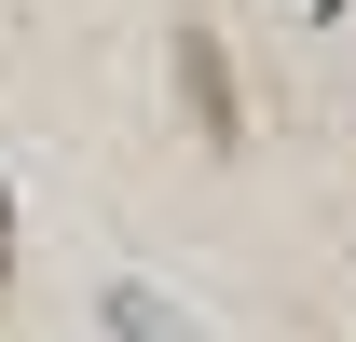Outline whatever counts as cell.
Segmentation results:
<instances>
[{
  "label": "cell",
  "instance_id": "7a4b0ae2",
  "mask_svg": "<svg viewBox=\"0 0 356 342\" xmlns=\"http://www.w3.org/2000/svg\"><path fill=\"white\" fill-rule=\"evenodd\" d=\"M0 274H14V192H0Z\"/></svg>",
  "mask_w": 356,
  "mask_h": 342
},
{
  "label": "cell",
  "instance_id": "6da1fadb",
  "mask_svg": "<svg viewBox=\"0 0 356 342\" xmlns=\"http://www.w3.org/2000/svg\"><path fill=\"white\" fill-rule=\"evenodd\" d=\"M178 96H192L206 151H247V96H233V55L206 42V28H178Z\"/></svg>",
  "mask_w": 356,
  "mask_h": 342
}]
</instances>
